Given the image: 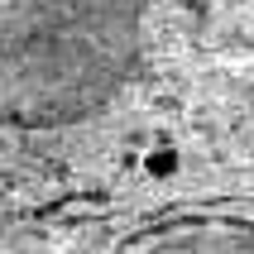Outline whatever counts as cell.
Masks as SVG:
<instances>
[{"label": "cell", "mask_w": 254, "mask_h": 254, "mask_svg": "<svg viewBox=\"0 0 254 254\" xmlns=\"http://www.w3.org/2000/svg\"><path fill=\"white\" fill-rule=\"evenodd\" d=\"M144 0H0V101L14 125H72L120 91Z\"/></svg>", "instance_id": "obj_1"}, {"label": "cell", "mask_w": 254, "mask_h": 254, "mask_svg": "<svg viewBox=\"0 0 254 254\" xmlns=\"http://www.w3.org/2000/svg\"><path fill=\"white\" fill-rule=\"evenodd\" d=\"M144 254H254V230L250 226H178L168 235H158Z\"/></svg>", "instance_id": "obj_2"}]
</instances>
